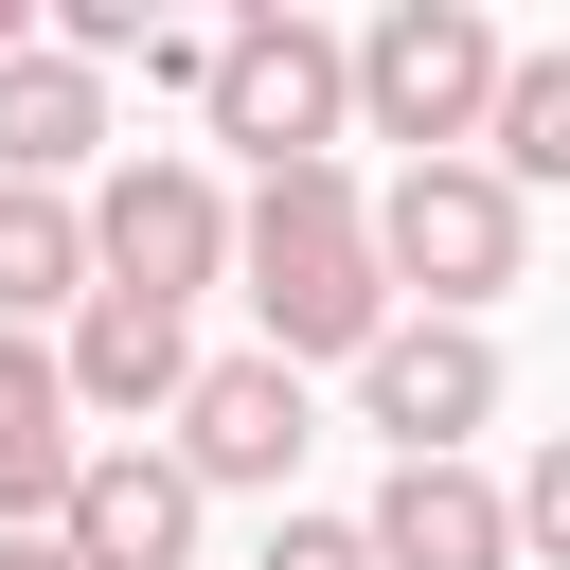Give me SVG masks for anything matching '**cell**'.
I'll return each mask as SVG.
<instances>
[{"label":"cell","mask_w":570,"mask_h":570,"mask_svg":"<svg viewBox=\"0 0 570 570\" xmlns=\"http://www.w3.org/2000/svg\"><path fill=\"white\" fill-rule=\"evenodd\" d=\"M53 392H71V428H89V410H107V428L178 410V392H196V338H178V303H125V285H89V303H71V338H53Z\"/></svg>","instance_id":"8"},{"label":"cell","mask_w":570,"mask_h":570,"mask_svg":"<svg viewBox=\"0 0 570 570\" xmlns=\"http://www.w3.org/2000/svg\"><path fill=\"white\" fill-rule=\"evenodd\" d=\"M249 570H374V552H356V517H267Z\"/></svg>","instance_id":"16"},{"label":"cell","mask_w":570,"mask_h":570,"mask_svg":"<svg viewBox=\"0 0 570 570\" xmlns=\"http://www.w3.org/2000/svg\"><path fill=\"white\" fill-rule=\"evenodd\" d=\"M499 517H517V552H534V570H570V428L534 445V481H517Z\"/></svg>","instance_id":"15"},{"label":"cell","mask_w":570,"mask_h":570,"mask_svg":"<svg viewBox=\"0 0 570 570\" xmlns=\"http://www.w3.org/2000/svg\"><path fill=\"white\" fill-rule=\"evenodd\" d=\"M356 71V125L410 142V160H481V107H499V18L481 0H392L374 36H338Z\"/></svg>","instance_id":"2"},{"label":"cell","mask_w":570,"mask_h":570,"mask_svg":"<svg viewBox=\"0 0 570 570\" xmlns=\"http://www.w3.org/2000/svg\"><path fill=\"white\" fill-rule=\"evenodd\" d=\"M481 178H499V196L570 178V53H499V107H481Z\"/></svg>","instance_id":"13"},{"label":"cell","mask_w":570,"mask_h":570,"mask_svg":"<svg viewBox=\"0 0 570 570\" xmlns=\"http://www.w3.org/2000/svg\"><path fill=\"white\" fill-rule=\"evenodd\" d=\"M356 552L374 570H517V517H499L481 463H392L374 517H356Z\"/></svg>","instance_id":"10"},{"label":"cell","mask_w":570,"mask_h":570,"mask_svg":"<svg viewBox=\"0 0 570 570\" xmlns=\"http://www.w3.org/2000/svg\"><path fill=\"white\" fill-rule=\"evenodd\" d=\"M160 463H178L196 499H214V481H285V463H303V374H285V356H196Z\"/></svg>","instance_id":"9"},{"label":"cell","mask_w":570,"mask_h":570,"mask_svg":"<svg viewBox=\"0 0 570 570\" xmlns=\"http://www.w3.org/2000/svg\"><path fill=\"white\" fill-rule=\"evenodd\" d=\"M53 552L71 570H196V481L160 445H89L71 499H53Z\"/></svg>","instance_id":"7"},{"label":"cell","mask_w":570,"mask_h":570,"mask_svg":"<svg viewBox=\"0 0 570 570\" xmlns=\"http://www.w3.org/2000/svg\"><path fill=\"white\" fill-rule=\"evenodd\" d=\"M53 303H89V232H71V196H0V338L53 321Z\"/></svg>","instance_id":"14"},{"label":"cell","mask_w":570,"mask_h":570,"mask_svg":"<svg viewBox=\"0 0 570 570\" xmlns=\"http://www.w3.org/2000/svg\"><path fill=\"white\" fill-rule=\"evenodd\" d=\"M232 267H249V321H267L285 374L392 338V285H374V232H356V178H338V160H285V178L232 214Z\"/></svg>","instance_id":"1"},{"label":"cell","mask_w":570,"mask_h":570,"mask_svg":"<svg viewBox=\"0 0 570 570\" xmlns=\"http://www.w3.org/2000/svg\"><path fill=\"white\" fill-rule=\"evenodd\" d=\"M71 232H89V285H125V303H196L232 267V196L196 160H107V196H71Z\"/></svg>","instance_id":"5"},{"label":"cell","mask_w":570,"mask_h":570,"mask_svg":"<svg viewBox=\"0 0 570 570\" xmlns=\"http://www.w3.org/2000/svg\"><path fill=\"white\" fill-rule=\"evenodd\" d=\"M71 463H89V428H71L53 356H36V338H0V534H53Z\"/></svg>","instance_id":"12"},{"label":"cell","mask_w":570,"mask_h":570,"mask_svg":"<svg viewBox=\"0 0 570 570\" xmlns=\"http://www.w3.org/2000/svg\"><path fill=\"white\" fill-rule=\"evenodd\" d=\"M356 232H374V285H428V321H481L499 285H517V196L481 178V160H410L392 196H356Z\"/></svg>","instance_id":"3"},{"label":"cell","mask_w":570,"mask_h":570,"mask_svg":"<svg viewBox=\"0 0 570 570\" xmlns=\"http://www.w3.org/2000/svg\"><path fill=\"white\" fill-rule=\"evenodd\" d=\"M0 570H71V552H53V534H0Z\"/></svg>","instance_id":"17"},{"label":"cell","mask_w":570,"mask_h":570,"mask_svg":"<svg viewBox=\"0 0 570 570\" xmlns=\"http://www.w3.org/2000/svg\"><path fill=\"white\" fill-rule=\"evenodd\" d=\"M356 428H392V463H463V428H499V338L481 321H392L356 356Z\"/></svg>","instance_id":"6"},{"label":"cell","mask_w":570,"mask_h":570,"mask_svg":"<svg viewBox=\"0 0 570 570\" xmlns=\"http://www.w3.org/2000/svg\"><path fill=\"white\" fill-rule=\"evenodd\" d=\"M196 107H214V142H249V160L285 178V160H338V125H356V71H338V36H321V18L249 0V18L214 36V89H196Z\"/></svg>","instance_id":"4"},{"label":"cell","mask_w":570,"mask_h":570,"mask_svg":"<svg viewBox=\"0 0 570 570\" xmlns=\"http://www.w3.org/2000/svg\"><path fill=\"white\" fill-rule=\"evenodd\" d=\"M89 142H107V71H71V53H0V196H71Z\"/></svg>","instance_id":"11"}]
</instances>
